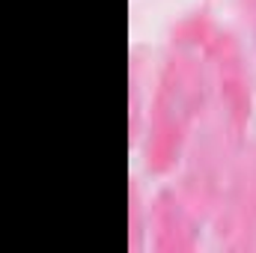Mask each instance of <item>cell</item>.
<instances>
[{
    "instance_id": "cell-4",
    "label": "cell",
    "mask_w": 256,
    "mask_h": 253,
    "mask_svg": "<svg viewBox=\"0 0 256 253\" xmlns=\"http://www.w3.org/2000/svg\"><path fill=\"white\" fill-rule=\"evenodd\" d=\"M146 238V212H143V202H140V188L137 182L128 185V250L137 253L143 250V242Z\"/></svg>"
},
{
    "instance_id": "cell-2",
    "label": "cell",
    "mask_w": 256,
    "mask_h": 253,
    "mask_svg": "<svg viewBox=\"0 0 256 253\" xmlns=\"http://www.w3.org/2000/svg\"><path fill=\"white\" fill-rule=\"evenodd\" d=\"M218 238L232 248H254L256 236V149H244L212 208Z\"/></svg>"
},
{
    "instance_id": "cell-3",
    "label": "cell",
    "mask_w": 256,
    "mask_h": 253,
    "mask_svg": "<svg viewBox=\"0 0 256 253\" xmlns=\"http://www.w3.org/2000/svg\"><path fill=\"white\" fill-rule=\"evenodd\" d=\"M200 212L182 190H158L146 208V236L155 253H194L200 248Z\"/></svg>"
},
{
    "instance_id": "cell-1",
    "label": "cell",
    "mask_w": 256,
    "mask_h": 253,
    "mask_svg": "<svg viewBox=\"0 0 256 253\" xmlns=\"http://www.w3.org/2000/svg\"><path fill=\"white\" fill-rule=\"evenodd\" d=\"M212 39L214 21L206 9L185 15L167 39L140 128V152L152 176L170 173L185 155L212 90Z\"/></svg>"
},
{
    "instance_id": "cell-5",
    "label": "cell",
    "mask_w": 256,
    "mask_h": 253,
    "mask_svg": "<svg viewBox=\"0 0 256 253\" xmlns=\"http://www.w3.org/2000/svg\"><path fill=\"white\" fill-rule=\"evenodd\" d=\"M238 9H242L244 27L250 30V39H254V48H256V0H238Z\"/></svg>"
}]
</instances>
